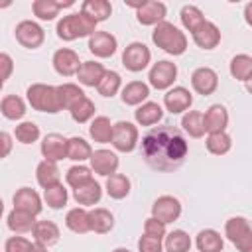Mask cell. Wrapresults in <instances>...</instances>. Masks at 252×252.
<instances>
[{
    "mask_svg": "<svg viewBox=\"0 0 252 252\" xmlns=\"http://www.w3.org/2000/svg\"><path fill=\"white\" fill-rule=\"evenodd\" d=\"M189 152L185 136L173 126H152L142 138L144 161L156 171L177 169Z\"/></svg>",
    "mask_w": 252,
    "mask_h": 252,
    "instance_id": "6da1fadb",
    "label": "cell"
},
{
    "mask_svg": "<svg viewBox=\"0 0 252 252\" xmlns=\"http://www.w3.org/2000/svg\"><path fill=\"white\" fill-rule=\"evenodd\" d=\"M152 41L165 53L177 57V55H183L185 49H187V35L173 24L169 22H161L158 26H154V32H152Z\"/></svg>",
    "mask_w": 252,
    "mask_h": 252,
    "instance_id": "7a4b0ae2",
    "label": "cell"
},
{
    "mask_svg": "<svg viewBox=\"0 0 252 252\" xmlns=\"http://www.w3.org/2000/svg\"><path fill=\"white\" fill-rule=\"evenodd\" d=\"M57 37L63 41H75L79 37H91L96 32V22H93L87 14L83 12H75V14H67L57 22Z\"/></svg>",
    "mask_w": 252,
    "mask_h": 252,
    "instance_id": "3957f363",
    "label": "cell"
},
{
    "mask_svg": "<svg viewBox=\"0 0 252 252\" xmlns=\"http://www.w3.org/2000/svg\"><path fill=\"white\" fill-rule=\"evenodd\" d=\"M28 102L33 110L37 112H49V114H57L61 110L59 104V96H57V87L53 85H45V83H33L28 87L26 91Z\"/></svg>",
    "mask_w": 252,
    "mask_h": 252,
    "instance_id": "277c9868",
    "label": "cell"
},
{
    "mask_svg": "<svg viewBox=\"0 0 252 252\" xmlns=\"http://www.w3.org/2000/svg\"><path fill=\"white\" fill-rule=\"evenodd\" d=\"M224 236L238 248V252H252V226L244 217H230L224 222Z\"/></svg>",
    "mask_w": 252,
    "mask_h": 252,
    "instance_id": "5b68a950",
    "label": "cell"
},
{
    "mask_svg": "<svg viewBox=\"0 0 252 252\" xmlns=\"http://www.w3.org/2000/svg\"><path fill=\"white\" fill-rule=\"evenodd\" d=\"M140 142V132L136 128V124L128 122V120H120L116 124H112V138H110V144L116 152H122V154H130L136 150Z\"/></svg>",
    "mask_w": 252,
    "mask_h": 252,
    "instance_id": "8992f818",
    "label": "cell"
},
{
    "mask_svg": "<svg viewBox=\"0 0 252 252\" xmlns=\"http://www.w3.org/2000/svg\"><path fill=\"white\" fill-rule=\"evenodd\" d=\"M150 61H152V51L142 41H132L122 51V65L132 73L144 71L150 65Z\"/></svg>",
    "mask_w": 252,
    "mask_h": 252,
    "instance_id": "52a82bcc",
    "label": "cell"
},
{
    "mask_svg": "<svg viewBox=\"0 0 252 252\" xmlns=\"http://www.w3.org/2000/svg\"><path fill=\"white\" fill-rule=\"evenodd\" d=\"M177 79V65L173 61H167V59H161L158 63H154L150 67V73H148V83L150 87L158 89V91H167L173 87Z\"/></svg>",
    "mask_w": 252,
    "mask_h": 252,
    "instance_id": "ba28073f",
    "label": "cell"
},
{
    "mask_svg": "<svg viewBox=\"0 0 252 252\" xmlns=\"http://www.w3.org/2000/svg\"><path fill=\"white\" fill-rule=\"evenodd\" d=\"M130 4V2H128ZM134 10H136V20L142 24V26H158L161 22H165V16H167V8L163 2H158V0H144V2H138V4H130Z\"/></svg>",
    "mask_w": 252,
    "mask_h": 252,
    "instance_id": "9c48e42d",
    "label": "cell"
},
{
    "mask_svg": "<svg viewBox=\"0 0 252 252\" xmlns=\"http://www.w3.org/2000/svg\"><path fill=\"white\" fill-rule=\"evenodd\" d=\"M14 33H16L18 43H20L22 47H26V49H37V47L45 41V32H43V28H41L37 22H33V20H22V22L16 26Z\"/></svg>",
    "mask_w": 252,
    "mask_h": 252,
    "instance_id": "30bf717a",
    "label": "cell"
},
{
    "mask_svg": "<svg viewBox=\"0 0 252 252\" xmlns=\"http://www.w3.org/2000/svg\"><path fill=\"white\" fill-rule=\"evenodd\" d=\"M152 217L161 220L163 224H169L181 217V201L173 195H161L152 205Z\"/></svg>",
    "mask_w": 252,
    "mask_h": 252,
    "instance_id": "8fae6325",
    "label": "cell"
},
{
    "mask_svg": "<svg viewBox=\"0 0 252 252\" xmlns=\"http://www.w3.org/2000/svg\"><path fill=\"white\" fill-rule=\"evenodd\" d=\"M89 161H91V171H94V173L100 175V177H108V175L116 173V169H118V165H120L118 156H116L112 150H104V148L94 150V152L91 154Z\"/></svg>",
    "mask_w": 252,
    "mask_h": 252,
    "instance_id": "7c38bea8",
    "label": "cell"
},
{
    "mask_svg": "<svg viewBox=\"0 0 252 252\" xmlns=\"http://www.w3.org/2000/svg\"><path fill=\"white\" fill-rule=\"evenodd\" d=\"M191 87L197 94L209 96L219 89V75L211 67H197L191 73Z\"/></svg>",
    "mask_w": 252,
    "mask_h": 252,
    "instance_id": "4fadbf2b",
    "label": "cell"
},
{
    "mask_svg": "<svg viewBox=\"0 0 252 252\" xmlns=\"http://www.w3.org/2000/svg\"><path fill=\"white\" fill-rule=\"evenodd\" d=\"M193 104V94L189 89L185 87H171L167 89V93L163 94V106L165 110H169L171 114H181L187 112Z\"/></svg>",
    "mask_w": 252,
    "mask_h": 252,
    "instance_id": "5bb4252c",
    "label": "cell"
},
{
    "mask_svg": "<svg viewBox=\"0 0 252 252\" xmlns=\"http://www.w3.org/2000/svg\"><path fill=\"white\" fill-rule=\"evenodd\" d=\"M118 49V41L116 37L110 33V32H100L96 30L91 37H89V51L94 55V57H100V59H106V57H112Z\"/></svg>",
    "mask_w": 252,
    "mask_h": 252,
    "instance_id": "9a60e30c",
    "label": "cell"
},
{
    "mask_svg": "<svg viewBox=\"0 0 252 252\" xmlns=\"http://www.w3.org/2000/svg\"><path fill=\"white\" fill-rule=\"evenodd\" d=\"M53 69L61 75V77H73L77 75L79 67H81V59H79V53L69 49V47H61L53 53Z\"/></svg>",
    "mask_w": 252,
    "mask_h": 252,
    "instance_id": "2e32d148",
    "label": "cell"
},
{
    "mask_svg": "<svg viewBox=\"0 0 252 252\" xmlns=\"http://www.w3.org/2000/svg\"><path fill=\"white\" fill-rule=\"evenodd\" d=\"M41 156L43 159L47 161H61L67 158V138L63 134H57V132H51L47 134L43 140H41Z\"/></svg>",
    "mask_w": 252,
    "mask_h": 252,
    "instance_id": "e0dca14e",
    "label": "cell"
},
{
    "mask_svg": "<svg viewBox=\"0 0 252 252\" xmlns=\"http://www.w3.org/2000/svg\"><path fill=\"white\" fill-rule=\"evenodd\" d=\"M12 201H14V209H20V211L30 213L33 217H37L41 213V209H43L39 193L35 189H32V187H20L14 193V199Z\"/></svg>",
    "mask_w": 252,
    "mask_h": 252,
    "instance_id": "ac0fdd59",
    "label": "cell"
},
{
    "mask_svg": "<svg viewBox=\"0 0 252 252\" xmlns=\"http://www.w3.org/2000/svg\"><path fill=\"white\" fill-rule=\"evenodd\" d=\"M150 96V85L144 81H130L120 89V98L128 106H140Z\"/></svg>",
    "mask_w": 252,
    "mask_h": 252,
    "instance_id": "d6986e66",
    "label": "cell"
},
{
    "mask_svg": "<svg viewBox=\"0 0 252 252\" xmlns=\"http://www.w3.org/2000/svg\"><path fill=\"white\" fill-rule=\"evenodd\" d=\"M191 35H193L195 45L201 47V49H207V51L215 49L220 43V30L209 20H205V24L199 30H195Z\"/></svg>",
    "mask_w": 252,
    "mask_h": 252,
    "instance_id": "ffe728a7",
    "label": "cell"
},
{
    "mask_svg": "<svg viewBox=\"0 0 252 252\" xmlns=\"http://www.w3.org/2000/svg\"><path fill=\"white\" fill-rule=\"evenodd\" d=\"M203 124H205V132H224L228 126V110L222 104H211L207 108V112L203 114Z\"/></svg>",
    "mask_w": 252,
    "mask_h": 252,
    "instance_id": "44dd1931",
    "label": "cell"
},
{
    "mask_svg": "<svg viewBox=\"0 0 252 252\" xmlns=\"http://www.w3.org/2000/svg\"><path fill=\"white\" fill-rule=\"evenodd\" d=\"M32 234H33L35 244H41V246L49 248V246H53L59 240L61 230H59V226L53 220H35Z\"/></svg>",
    "mask_w": 252,
    "mask_h": 252,
    "instance_id": "7402d4cb",
    "label": "cell"
},
{
    "mask_svg": "<svg viewBox=\"0 0 252 252\" xmlns=\"http://www.w3.org/2000/svg\"><path fill=\"white\" fill-rule=\"evenodd\" d=\"M134 118L140 126H156L158 122H161L163 118V108L159 102H154V100H146L142 102L136 110H134Z\"/></svg>",
    "mask_w": 252,
    "mask_h": 252,
    "instance_id": "603a6c76",
    "label": "cell"
},
{
    "mask_svg": "<svg viewBox=\"0 0 252 252\" xmlns=\"http://www.w3.org/2000/svg\"><path fill=\"white\" fill-rule=\"evenodd\" d=\"M75 2L73 0H67V2H57V0H35L32 4V12L35 18L43 20V22H49V20H55L59 16V10L61 8H69L73 6Z\"/></svg>",
    "mask_w": 252,
    "mask_h": 252,
    "instance_id": "cb8c5ba5",
    "label": "cell"
},
{
    "mask_svg": "<svg viewBox=\"0 0 252 252\" xmlns=\"http://www.w3.org/2000/svg\"><path fill=\"white\" fill-rule=\"evenodd\" d=\"M100 197H102V187H100V183L94 181V179H91L89 183H85V185L73 189V199H75L81 207H93V205H96V203L100 201Z\"/></svg>",
    "mask_w": 252,
    "mask_h": 252,
    "instance_id": "d4e9b609",
    "label": "cell"
},
{
    "mask_svg": "<svg viewBox=\"0 0 252 252\" xmlns=\"http://www.w3.org/2000/svg\"><path fill=\"white\" fill-rule=\"evenodd\" d=\"M89 228L96 234H106L114 228V215L108 209L96 207L89 211Z\"/></svg>",
    "mask_w": 252,
    "mask_h": 252,
    "instance_id": "484cf974",
    "label": "cell"
},
{
    "mask_svg": "<svg viewBox=\"0 0 252 252\" xmlns=\"http://www.w3.org/2000/svg\"><path fill=\"white\" fill-rule=\"evenodd\" d=\"M104 71L106 69L98 61H83L79 71H77V79H79V83L83 87H96L100 83Z\"/></svg>",
    "mask_w": 252,
    "mask_h": 252,
    "instance_id": "4316f807",
    "label": "cell"
},
{
    "mask_svg": "<svg viewBox=\"0 0 252 252\" xmlns=\"http://www.w3.org/2000/svg\"><path fill=\"white\" fill-rule=\"evenodd\" d=\"M35 179H37L41 189H47V187H53V185L61 183V171H59L57 163L43 159L35 167Z\"/></svg>",
    "mask_w": 252,
    "mask_h": 252,
    "instance_id": "83f0119b",
    "label": "cell"
},
{
    "mask_svg": "<svg viewBox=\"0 0 252 252\" xmlns=\"http://www.w3.org/2000/svg\"><path fill=\"white\" fill-rule=\"evenodd\" d=\"M6 222H8V228L14 234H26V232H32L33 230L35 217L30 215V213H24L20 209H12L8 213V217H6Z\"/></svg>",
    "mask_w": 252,
    "mask_h": 252,
    "instance_id": "f1b7e54d",
    "label": "cell"
},
{
    "mask_svg": "<svg viewBox=\"0 0 252 252\" xmlns=\"http://www.w3.org/2000/svg\"><path fill=\"white\" fill-rule=\"evenodd\" d=\"M195 246L199 252H222L224 240L215 228H203L195 238Z\"/></svg>",
    "mask_w": 252,
    "mask_h": 252,
    "instance_id": "f546056e",
    "label": "cell"
},
{
    "mask_svg": "<svg viewBox=\"0 0 252 252\" xmlns=\"http://www.w3.org/2000/svg\"><path fill=\"white\" fill-rule=\"evenodd\" d=\"M0 112L4 114V118L8 120H22L28 112V106H26V100L18 94H8L2 98L0 102Z\"/></svg>",
    "mask_w": 252,
    "mask_h": 252,
    "instance_id": "4dcf8cb0",
    "label": "cell"
},
{
    "mask_svg": "<svg viewBox=\"0 0 252 252\" xmlns=\"http://www.w3.org/2000/svg\"><path fill=\"white\" fill-rule=\"evenodd\" d=\"M104 189H106V193H108L110 199L120 201V199L128 197V193L132 189V183H130V179L124 173H112V175L106 177Z\"/></svg>",
    "mask_w": 252,
    "mask_h": 252,
    "instance_id": "1f68e13d",
    "label": "cell"
},
{
    "mask_svg": "<svg viewBox=\"0 0 252 252\" xmlns=\"http://www.w3.org/2000/svg\"><path fill=\"white\" fill-rule=\"evenodd\" d=\"M65 226L75 234L89 232V211L85 207H73L65 215Z\"/></svg>",
    "mask_w": 252,
    "mask_h": 252,
    "instance_id": "d6a6232c",
    "label": "cell"
},
{
    "mask_svg": "<svg viewBox=\"0 0 252 252\" xmlns=\"http://www.w3.org/2000/svg\"><path fill=\"white\" fill-rule=\"evenodd\" d=\"M81 12L87 14L93 22H104L112 14V4L108 0H85L81 4Z\"/></svg>",
    "mask_w": 252,
    "mask_h": 252,
    "instance_id": "836d02e7",
    "label": "cell"
},
{
    "mask_svg": "<svg viewBox=\"0 0 252 252\" xmlns=\"http://www.w3.org/2000/svg\"><path fill=\"white\" fill-rule=\"evenodd\" d=\"M57 96H59V104H61V110H71L81 98H85L87 94L83 93V89L75 83H63V85H57Z\"/></svg>",
    "mask_w": 252,
    "mask_h": 252,
    "instance_id": "e575fe53",
    "label": "cell"
},
{
    "mask_svg": "<svg viewBox=\"0 0 252 252\" xmlns=\"http://www.w3.org/2000/svg\"><path fill=\"white\" fill-rule=\"evenodd\" d=\"M191 244H193L191 236L181 228H175L163 236V250L165 252H189Z\"/></svg>",
    "mask_w": 252,
    "mask_h": 252,
    "instance_id": "d590c367",
    "label": "cell"
},
{
    "mask_svg": "<svg viewBox=\"0 0 252 252\" xmlns=\"http://www.w3.org/2000/svg\"><path fill=\"white\" fill-rule=\"evenodd\" d=\"M228 71L230 75L236 79V81H242V83H248L250 77H252V57L248 53H238L230 59V65H228Z\"/></svg>",
    "mask_w": 252,
    "mask_h": 252,
    "instance_id": "8d00e7d4",
    "label": "cell"
},
{
    "mask_svg": "<svg viewBox=\"0 0 252 252\" xmlns=\"http://www.w3.org/2000/svg\"><path fill=\"white\" fill-rule=\"evenodd\" d=\"M89 136L98 144H110L112 138V122L108 116H94L89 126Z\"/></svg>",
    "mask_w": 252,
    "mask_h": 252,
    "instance_id": "74e56055",
    "label": "cell"
},
{
    "mask_svg": "<svg viewBox=\"0 0 252 252\" xmlns=\"http://www.w3.org/2000/svg\"><path fill=\"white\" fill-rule=\"evenodd\" d=\"M91 154H93V148L85 138H81V136L67 138V159L83 163L91 158Z\"/></svg>",
    "mask_w": 252,
    "mask_h": 252,
    "instance_id": "f35d334b",
    "label": "cell"
},
{
    "mask_svg": "<svg viewBox=\"0 0 252 252\" xmlns=\"http://www.w3.org/2000/svg\"><path fill=\"white\" fill-rule=\"evenodd\" d=\"M205 146L213 156H224L232 148V138L226 134V130L224 132H211V134H207Z\"/></svg>",
    "mask_w": 252,
    "mask_h": 252,
    "instance_id": "ab89813d",
    "label": "cell"
},
{
    "mask_svg": "<svg viewBox=\"0 0 252 252\" xmlns=\"http://www.w3.org/2000/svg\"><path fill=\"white\" fill-rule=\"evenodd\" d=\"M183 132L191 138H203L205 136V124H203V112L199 110H187L181 118Z\"/></svg>",
    "mask_w": 252,
    "mask_h": 252,
    "instance_id": "60d3db41",
    "label": "cell"
},
{
    "mask_svg": "<svg viewBox=\"0 0 252 252\" xmlns=\"http://www.w3.org/2000/svg\"><path fill=\"white\" fill-rule=\"evenodd\" d=\"M179 18H181V26H183L189 33H193L195 30H199V28L205 24V16H203V12H201L197 6H193V4L183 6Z\"/></svg>",
    "mask_w": 252,
    "mask_h": 252,
    "instance_id": "b9f144b4",
    "label": "cell"
},
{
    "mask_svg": "<svg viewBox=\"0 0 252 252\" xmlns=\"http://www.w3.org/2000/svg\"><path fill=\"white\" fill-rule=\"evenodd\" d=\"M43 201L47 203V207L51 209H63L69 201V193H67V187L63 183H57L53 187H47L43 189Z\"/></svg>",
    "mask_w": 252,
    "mask_h": 252,
    "instance_id": "7bdbcfd3",
    "label": "cell"
},
{
    "mask_svg": "<svg viewBox=\"0 0 252 252\" xmlns=\"http://www.w3.org/2000/svg\"><path fill=\"white\" fill-rule=\"evenodd\" d=\"M122 89V77L116 73V71H104V75H102V79H100V83L96 85V91H98V94H102V96H114L118 91Z\"/></svg>",
    "mask_w": 252,
    "mask_h": 252,
    "instance_id": "ee69618b",
    "label": "cell"
},
{
    "mask_svg": "<svg viewBox=\"0 0 252 252\" xmlns=\"http://www.w3.org/2000/svg\"><path fill=\"white\" fill-rule=\"evenodd\" d=\"M91 179H93V171H91L89 165H83V163H77V165L69 167L67 173H65V181L71 189H77V187L89 183Z\"/></svg>",
    "mask_w": 252,
    "mask_h": 252,
    "instance_id": "f6af8a7d",
    "label": "cell"
},
{
    "mask_svg": "<svg viewBox=\"0 0 252 252\" xmlns=\"http://www.w3.org/2000/svg\"><path fill=\"white\" fill-rule=\"evenodd\" d=\"M14 136H16V140H18L20 144H33V142L39 140L41 132H39V126H37L35 122L24 120V122H20V124L16 126Z\"/></svg>",
    "mask_w": 252,
    "mask_h": 252,
    "instance_id": "bcb514c9",
    "label": "cell"
},
{
    "mask_svg": "<svg viewBox=\"0 0 252 252\" xmlns=\"http://www.w3.org/2000/svg\"><path fill=\"white\" fill-rule=\"evenodd\" d=\"M94 102L89 98V96H85V98H81L69 112H71V118L75 120V122H79V124H85V122H89V120H93L94 118Z\"/></svg>",
    "mask_w": 252,
    "mask_h": 252,
    "instance_id": "7dc6e473",
    "label": "cell"
},
{
    "mask_svg": "<svg viewBox=\"0 0 252 252\" xmlns=\"http://www.w3.org/2000/svg\"><path fill=\"white\" fill-rule=\"evenodd\" d=\"M165 226H167V224H163L161 220H158V219H154V217H148L146 222H144V234L156 236V238H161V240H163V236L167 234V228H165Z\"/></svg>",
    "mask_w": 252,
    "mask_h": 252,
    "instance_id": "c3c4849f",
    "label": "cell"
},
{
    "mask_svg": "<svg viewBox=\"0 0 252 252\" xmlns=\"http://www.w3.org/2000/svg\"><path fill=\"white\" fill-rule=\"evenodd\" d=\"M138 252H163V240L144 234L138 240Z\"/></svg>",
    "mask_w": 252,
    "mask_h": 252,
    "instance_id": "681fc988",
    "label": "cell"
},
{
    "mask_svg": "<svg viewBox=\"0 0 252 252\" xmlns=\"http://www.w3.org/2000/svg\"><path fill=\"white\" fill-rule=\"evenodd\" d=\"M32 242L26 236H10L4 244V252H30Z\"/></svg>",
    "mask_w": 252,
    "mask_h": 252,
    "instance_id": "f907efd6",
    "label": "cell"
},
{
    "mask_svg": "<svg viewBox=\"0 0 252 252\" xmlns=\"http://www.w3.org/2000/svg\"><path fill=\"white\" fill-rule=\"evenodd\" d=\"M12 73H14V59L8 53L0 51V79L6 81Z\"/></svg>",
    "mask_w": 252,
    "mask_h": 252,
    "instance_id": "816d5d0a",
    "label": "cell"
},
{
    "mask_svg": "<svg viewBox=\"0 0 252 252\" xmlns=\"http://www.w3.org/2000/svg\"><path fill=\"white\" fill-rule=\"evenodd\" d=\"M12 148H14V140H12V136H10L8 132L0 130V159H4L6 156H10Z\"/></svg>",
    "mask_w": 252,
    "mask_h": 252,
    "instance_id": "f5cc1de1",
    "label": "cell"
},
{
    "mask_svg": "<svg viewBox=\"0 0 252 252\" xmlns=\"http://www.w3.org/2000/svg\"><path fill=\"white\" fill-rule=\"evenodd\" d=\"M30 252H47V248L45 246H41V244H32V248H30Z\"/></svg>",
    "mask_w": 252,
    "mask_h": 252,
    "instance_id": "db71d44e",
    "label": "cell"
},
{
    "mask_svg": "<svg viewBox=\"0 0 252 252\" xmlns=\"http://www.w3.org/2000/svg\"><path fill=\"white\" fill-rule=\"evenodd\" d=\"M2 215H4V201L0 199V217H2Z\"/></svg>",
    "mask_w": 252,
    "mask_h": 252,
    "instance_id": "11a10c76",
    "label": "cell"
},
{
    "mask_svg": "<svg viewBox=\"0 0 252 252\" xmlns=\"http://www.w3.org/2000/svg\"><path fill=\"white\" fill-rule=\"evenodd\" d=\"M112 252H130V250H128V248H114Z\"/></svg>",
    "mask_w": 252,
    "mask_h": 252,
    "instance_id": "9f6ffc18",
    "label": "cell"
},
{
    "mask_svg": "<svg viewBox=\"0 0 252 252\" xmlns=\"http://www.w3.org/2000/svg\"><path fill=\"white\" fill-rule=\"evenodd\" d=\"M2 87H4V81H2V79H0V91H2Z\"/></svg>",
    "mask_w": 252,
    "mask_h": 252,
    "instance_id": "6f0895ef",
    "label": "cell"
}]
</instances>
